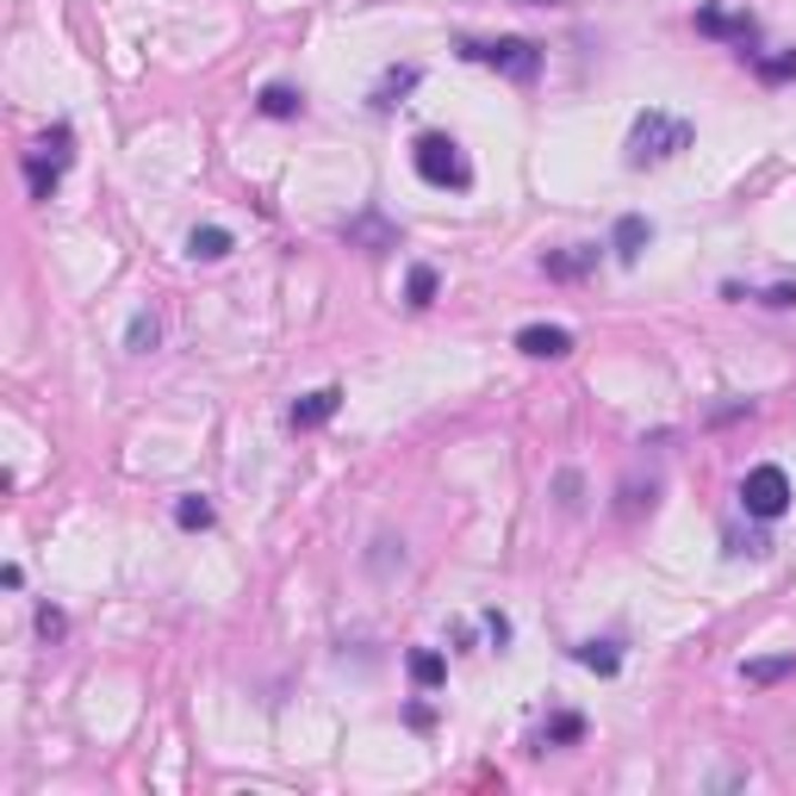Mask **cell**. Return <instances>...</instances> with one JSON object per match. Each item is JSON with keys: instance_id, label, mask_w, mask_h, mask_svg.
<instances>
[{"instance_id": "cell-20", "label": "cell", "mask_w": 796, "mask_h": 796, "mask_svg": "<svg viewBox=\"0 0 796 796\" xmlns=\"http://www.w3.org/2000/svg\"><path fill=\"white\" fill-rule=\"evenodd\" d=\"M405 299H411V305H417V312H423V305H430V299H436V268H411V281H405Z\"/></svg>"}, {"instance_id": "cell-25", "label": "cell", "mask_w": 796, "mask_h": 796, "mask_svg": "<svg viewBox=\"0 0 796 796\" xmlns=\"http://www.w3.org/2000/svg\"><path fill=\"white\" fill-rule=\"evenodd\" d=\"M561 504H566V511L578 504V473H561Z\"/></svg>"}, {"instance_id": "cell-23", "label": "cell", "mask_w": 796, "mask_h": 796, "mask_svg": "<svg viewBox=\"0 0 796 796\" xmlns=\"http://www.w3.org/2000/svg\"><path fill=\"white\" fill-rule=\"evenodd\" d=\"M485 635H492V647H504V641H511V623H504L498 609H485Z\"/></svg>"}, {"instance_id": "cell-5", "label": "cell", "mask_w": 796, "mask_h": 796, "mask_svg": "<svg viewBox=\"0 0 796 796\" xmlns=\"http://www.w3.org/2000/svg\"><path fill=\"white\" fill-rule=\"evenodd\" d=\"M69 125H57L44 143H38L32 157H26V181H32V200H50L57 193V181H63V169H69Z\"/></svg>"}, {"instance_id": "cell-6", "label": "cell", "mask_w": 796, "mask_h": 796, "mask_svg": "<svg viewBox=\"0 0 796 796\" xmlns=\"http://www.w3.org/2000/svg\"><path fill=\"white\" fill-rule=\"evenodd\" d=\"M516 349L535 355V361H561V355H573V330H561V324H523V330H516Z\"/></svg>"}, {"instance_id": "cell-8", "label": "cell", "mask_w": 796, "mask_h": 796, "mask_svg": "<svg viewBox=\"0 0 796 796\" xmlns=\"http://www.w3.org/2000/svg\"><path fill=\"white\" fill-rule=\"evenodd\" d=\"M647 243H654V224L641 219V212H628V219H616V231H609V250H616V262H623V268H635Z\"/></svg>"}, {"instance_id": "cell-10", "label": "cell", "mask_w": 796, "mask_h": 796, "mask_svg": "<svg viewBox=\"0 0 796 796\" xmlns=\"http://www.w3.org/2000/svg\"><path fill=\"white\" fill-rule=\"evenodd\" d=\"M336 405H343V392H336V386L305 392V399L293 405V430H318V423H330V417H336Z\"/></svg>"}, {"instance_id": "cell-16", "label": "cell", "mask_w": 796, "mask_h": 796, "mask_svg": "<svg viewBox=\"0 0 796 796\" xmlns=\"http://www.w3.org/2000/svg\"><path fill=\"white\" fill-rule=\"evenodd\" d=\"M411 678H417L423 691H436L442 678H449V666H442V654H436V647H417V654H411Z\"/></svg>"}, {"instance_id": "cell-22", "label": "cell", "mask_w": 796, "mask_h": 796, "mask_svg": "<svg viewBox=\"0 0 796 796\" xmlns=\"http://www.w3.org/2000/svg\"><path fill=\"white\" fill-rule=\"evenodd\" d=\"M578 734H585V722H578V716H554V722L542 728V740H535V747H561V740H578Z\"/></svg>"}, {"instance_id": "cell-2", "label": "cell", "mask_w": 796, "mask_h": 796, "mask_svg": "<svg viewBox=\"0 0 796 796\" xmlns=\"http://www.w3.org/2000/svg\"><path fill=\"white\" fill-rule=\"evenodd\" d=\"M411 162H417V174L430 188H449V193L473 188V162L461 157V143H454L449 131H423V138L411 143Z\"/></svg>"}, {"instance_id": "cell-9", "label": "cell", "mask_w": 796, "mask_h": 796, "mask_svg": "<svg viewBox=\"0 0 796 796\" xmlns=\"http://www.w3.org/2000/svg\"><path fill=\"white\" fill-rule=\"evenodd\" d=\"M349 243H355V250H367V255H380V250H399V231H392L386 219H380V212H361V219H349Z\"/></svg>"}, {"instance_id": "cell-14", "label": "cell", "mask_w": 796, "mask_h": 796, "mask_svg": "<svg viewBox=\"0 0 796 796\" xmlns=\"http://www.w3.org/2000/svg\"><path fill=\"white\" fill-rule=\"evenodd\" d=\"M255 107H262L268 119H299V107H305V94H299V88H286V81H268L262 94H255Z\"/></svg>"}, {"instance_id": "cell-17", "label": "cell", "mask_w": 796, "mask_h": 796, "mask_svg": "<svg viewBox=\"0 0 796 796\" xmlns=\"http://www.w3.org/2000/svg\"><path fill=\"white\" fill-rule=\"evenodd\" d=\"M796 672V654H778V659H747V685H778Z\"/></svg>"}, {"instance_id": "cell-12", "label": "cell", "mask_w": 796, "mask_h": 796, "mask_svg": "<svg viewBox=\"0 0 796 796\" xmlns=\"http://www.w3.org/2000/svg\"><path fill=\"white\" fill-rule=\"evenodd\" d=\"M573 659H578L585 672H597V678H616V672H623V654H616V641H578Z\"/></svg>"}, {"instance_id": "cell-4", "label": "cell", "mask_w": 796, "mask_h": 796, "mask_svg": "<svg viewBox=\"0 0 796 796\" xmlns=\"http://www.w3.org/2000/svg\"><path fill=\"white\" fill-rule=\"evenodd\" d=\"M740 511L747 516H759V523H772V516H784L790 511V473L784 467H753L747 480H740Z\"/></svg>"}, {"instance_id": "cell-19", "label": "cell", "mask_w": 796, "mask_h": 796, "mask_svg": "<svg viewBox=\"0 0 796 796\" xmlns=\"http://www.w3.org/2000/svg\"><path fill=\"white\" fill-rule=\"evenodd\" d=\"M174 523H181V530H212V504L205 498H174Z\"/></svg>"}, {"instance_id": "cell-1", "label": "cell", "mask_w": 796, "mask_h": 796, "mask_svg": "<svg viewBox=\"0 0 796 796\" xmlns=\"http://www.w3.org/2000/svg\"><path fill=\"white\" fill-rule=\"evenodd\" d=\"M691 119H678V112H659L647 107L635 119V131H628V169H654V162H672L678 150H691Z\"/></svg>"}, {"instance_id": "cell-27", "label": "cell", "mask_w": 796, "mask_h": 796, "mask_svg": "<svg viewBox=\"0 0 796 796\" xmlns=\"http://www.w3.org/2000/svg\"><path fill=\"white\" fill-rule=\"evenodd\" d=\"M530 7H535V0H530ZM542 7H547V0H542Z\"/></svg>"}, {"instance_id": "cell-7", "label": "cell", "mask_w": 796, "mask_h": 796, "mask_svg": "<svg viewBox=\"0 0 796 796\" xmlns=\"http://www.w3.org/2000/svg\"><path fill=\"white\" fill-rule=\"evenodd\" d=\"M697 32H703V38H734V44H753V38H759V26H753V13H722V7H697Z\"/></svg>"}, {"instance_id": "cell-3", "label": "cell", "mask_w": 796, "mask_h": 796, "mask_svg": "<svg viewBox=\"0 0 796 796\" xmlns=\"http://www.w3.org/2000/svg\"><path fill=\"white\" fill-rule=\"evenodd\" d=\"M461 57H467V63L498 69V75L523 81V88L542 75V50H535L530 38H461Z\"/></svg>"}, {"instance_id": "cell-24", "label": "cell", "mask_w": 796, "mask_h": 796, "mask_svg": "<svg viewBox=\"0 0 796 796\" xmlns=\"http://www.w3.org/2000/svg\"><path fill=\"white\" fill-rule=\"evenodd\" d=\"M38 628H44V635H63V628H69V623H63V609H50V604H44V609H38Z\"/></svg>"}, {"instance_id": "cell-18", "label": "cell", "mask_w": 796, "mask_h": 796, "mask_svg": "<svg viewBox=\"0 0 796 796\" xmlns=\"http://www.w3.org/2000/svg\"><path fill=\"white\" fill-rule=\"evenodd\" d=\"M753 75H759V81H790V75H796V50H778V57H753Z\"/></svg>"}, {"instance_id": "cell-13", "label": "cell", "mask_w": 796, "mask_h": 796, "mask_svg": "<svg viewBox=\"0 0 796 796\" xmlns=\"http://www.w3.org/2000/svg\"><path fill=\"white\" fill-rule=\"evenodd\" d=\"M417 81H423V69H417V63H405V69H386V81L374 88V112H392V107H399V94H411Z\"/></svg>"}, {"instance_id": "cell-21", "label": "cell", "mask_w": 796, "mask_h": 796, "mask_svg": "<svg viewBox=\"0 0 796 796\" xmlns=\"http://www.w3.org/2000/svg\"><path fill=\"white\" fill-rule=\"evenodd\" d=\"M157 336H162V330H157V318H150V312H138V318H131V330H125V349L150 355V349H157Z\"/></svg>"}, {"instance_id": "cell-11", "label": "cell", "mask_w": 796, "mask_h": 796, "mask_svg": "<svg viewBox=\"0 0 796 796\" xmlns=\"http://www.w3.org/2000/svg\"><path fill=\"white\" fill-rule=\"evenodd\" d=\"M592 268H597V243H573L566 255H547L542 274L547 281H578V274H592Z\"/></svg>"}, {"instance_id": "cell-15", "label": "cell", "mask_w": 796, "mask_h": 796, "mask_svg": "<svg viewBox=\"0 0 796 796\" xmlns=\"http://www.w3.org/2000/svg\"><path fill=\"white\" fill-rule=\"evenodd\" d=\"M188 250H193V262H224V255H231V231H224V224H200V231L188 236Z\"/></svg>"}, {"instance_id": "cell-26", "label": "cell", "mask_w": 796, "mask_h": 796, "mask_svg": "<svg viewBox=\"0 0 796 796\" xmlns=\"http://www.w3.org/2000/svg\"><path fill=\"white\" fill-rule=\"evenodd\" d=\"M765 305H796V286H772V293H765Z\"/></svg>"}]
</instances>
